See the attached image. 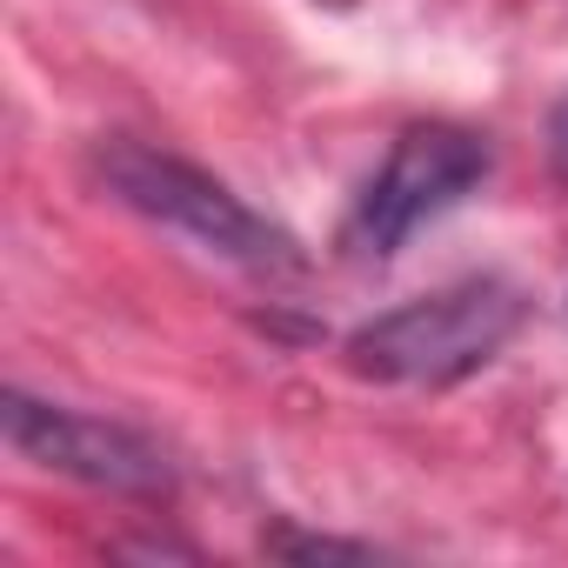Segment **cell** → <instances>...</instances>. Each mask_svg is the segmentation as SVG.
Wrapping results in <instances>:
<instances>
[{
  "mask_svg": "<svg viewBox=\"0 0 568 568\" xmlns=\"http://www.w3.org/2000/svg\"><path fill=\"white\" fill-rule=\"evenodd\" d=\"M94 181L121 207L148 214L154 227H174L181 241H194L214 261H234L247 274H302L308 267V254L288 227L267 221L261 207H247L227 181L201 174L181 154H161L148 141H101L94 148Z\"/></svg>",
  "mask_w": 568,
  "mask_h": 568,
  "instance_id": "6da1fadb",
  "label": "cell"
},
{
  "mask_svg": "<svg viewBox=\"0 0 568 568\" xmlns=\"http://www.w3.org/2000/svg\"><path fill=\"white\" fill-rule=\"evenodd\" d=\"M521 328V288L495 274H468L455 288H435L395 315H375L348 335V368L388 388H448L475 368H488L508 335Z\"/></svg>",
  "mask_w": 568,
  "mask_h": 568,
  "instance_id": "7a4b0ae2",
  "label": "cell"
},
{
  "mask_svg": "<svg viewBox=\"0 0 568 568\" xmlns=\"http://www.w3.org/2000/svg\"><path fill=\"white\" fill-rule=\"evenodd\" d=\"M495 154L481 134L455 128V121H422L408 128L388 161L375 168V181L355 194L348 207V227H342V247L355 261H388L402 254L428 221H442L448 207H462L481 181H488Z\"/></svg>",
  "mask_w": 568,
  "mask_h": 568,
  "instance_id": "3957f363",
  "label": "cell"
},
{
  "mask_svg": "<svg viewBox=\"0 0 568 568\" xmlns=\"http://www.w3.org/2000/svg\"><path fill=\"white\" fill-rule=\"evenodd\" d=\"M0 415H8L14 455H28L48 475L88 481V488L128 495V501H168L174 495V462L161 455V442H148L128 422L81 415V408H61V402H34L28 388H8V408Z\"/></svg>",
  "mask_w": 568,
  "mask_h": 568,
  "instance_id": "277c9868",
  "label": "cell"
},
{
  "mask_svg": "<svg viewBox=\"0 0 568 568\" xmlns=\"http://www.w3.org/2000/svg\"><path fill=\"white\" fill-rule=\"evenodd\" d=\"M274 555H288V561H375L368 541H335V535H295V528H281L267 535Z\"/></svg>",
  "mask_w": 568,
  "mask_h": 568,
  "instance_id": "5b68a950",
  "label": "cell"
},
{
  "mask_svg": "<svg viewBox=\"0 0 568 568\" xmlns=\"http://www.w3.org/2000/svg\"><path fill=\"white\" fill-rule=\"evenodd\" d=\"M548 161H555V174H568V94L548 114Z\"/></svg>",
  "mask_w": 568,
  "mask_h": 568,
  "instance_id": "8992f818",
  "label": "cell"
}]
</instances>
